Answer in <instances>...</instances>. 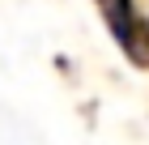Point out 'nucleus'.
I'll list each match as a JSON object with an SVG mask.
<instances>
[]
</instances>
